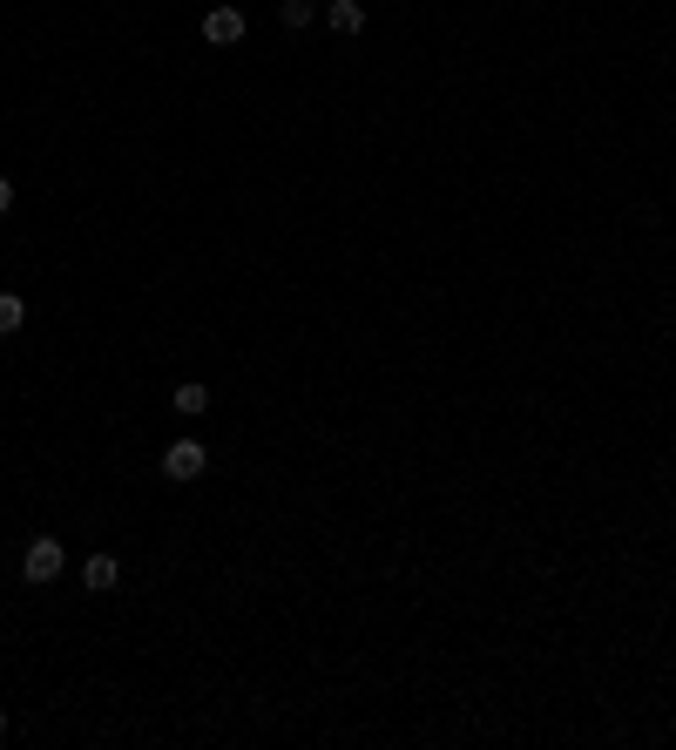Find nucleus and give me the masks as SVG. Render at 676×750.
I'll return each instance as SVG.
<instances>
[{"label": "nucleus", "mask_w": 676, "mask_h": 750, "mask_svg": "<svg viewBox=\"0 0 676 750\" xmlns=\"http://www.w3.org/2000/svg\"><path fill=\"white\" fill-rule=\"evenodd\" d=\"M61 561H68V555H61L55 534H34V541H28V561H21V575H28V582H55Z\"/></svg>", "instance_id": "obj_1"}, {"label": "nucleus", "mask_w": 676, "mask_h": 750, "mask_svg": "<svg viewBox=\"0 0 676 750\" xmlns=\"http://www.w3.org/2000/svg\"><path fill=\"white\" fill-rule=\"evenodd\" d=\"M203 467H210V453L197 440H176L163 453V480H203Z\"/></svg>", "instance_id": "obj_2"}, {"label": "nucleus", "mask_w": 676, "mask_h": 750, "mask_svg": "<svg viewBox=\"0 0 676 750\" xmlns=\"http://www.w3.org/2000/svg\"><path fill=\"white\" fill-rule=\"evenodd\" d=\"M203 41H210V48H237V41H244V14H237V7H210V14H203Z\"/></svg>", "instance_id": "obj_3"}, {"label": "nucleus", "mask_w": 676, "mask_h": 750, "mask_svg": "<svg viewBox=\"0 0 676 750\" xmlns=\"http://www.w3.org/2000/svg\"><path fill=\"white\" fill-rule=\"evenodd\" d=\"M325 21H332V34H359V28H366V7H359V0H332V7H325Z\"/></svg>", "instance_id": "obj_4"}, {"label": "nucleus", "mask_w": 676, "mask_h": 750, "mask_svg": "<svg viewBox=\"0 0 676 750\" xmlns=\"http://www.w3.org/2000/svg\"><path fill=\"white\" fill-rule=\"evenodd\" d=\"M82 582L102 595V588H115L122 582V568H115V555H88V568H82Z\"/></svg>", "instance_id": "obj_5"}, {"label": "nucleus", "mask_w": 676, "mask_h": 750, "mask_svg": "<svg viewBox=\"0 0 676 750\" xmlns=\"http://www.w3.org/2000/svg\"><path fill=\"white\" fill-rule=\"evenodd\" d=\"M203 406H210V386H197V379H183V386H176V413H183V419H197Z\"/></svg>", "instance_id": "obj_6"}, {"label": "nucleus", "mask_w": 676, "mask_h": 750, "mask_svg": "<svg viewBox=\"0 0 676 750\" xmlns=\"http://www.w3.org/2000/svg\"><path fill=\"white\" fill-rule=\"evenodd\" d=\"M21 325H28V305H21L14 291H0V338H14Z\"/></svg>", "instance_id": "obj_7"}, {"label": "nucleus", "mask_w": 676, "mask_h": 750, "mask_svg": "<svg viewBox=\"0 0 676 750\" xmlns=\"http://www.w3.org/2000/svg\"><path fill=\"white\" fill-rule=\"evenodd\" d=\"M311 21V0H284V28H305Z\"/></svg>", "instance_id": "obj_8"}, {"label": "nucleus", "mask_w": 676, "mask_h": 750, "mask_svg": "<svg viewBox=\"0 0 676 750\" xmlns=\"http://www.w3.org/2000/svg\"><path fill=\"white\" fill-rule=\"evenodd\" d=\"M0 210H14V183L7 176H0Z\"/></svg>", "instance_id": "obj_9"}, {"label": "nucleus", "mask_w": 676, "mask_h": 750, "mask_svg": "<svg viewBox=\"0 0 676 750\" xmlns=\"http://www.w3.org/2000/svg\"><path fill=\"white\" fill-rule=\"evenodd\" d=\"M0 737H7V717H0Z\"/></svg>", "instance_id": "obj_10"}]
</instances>
